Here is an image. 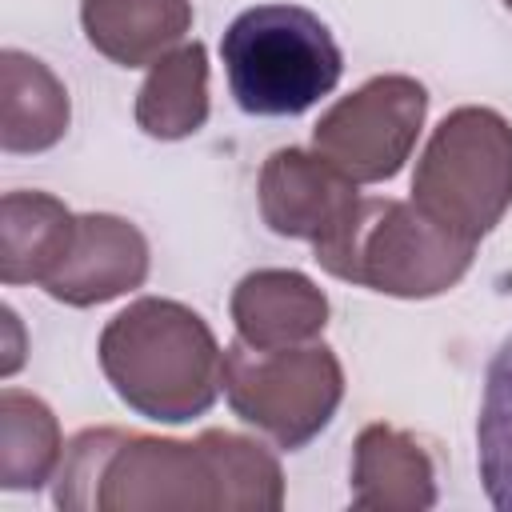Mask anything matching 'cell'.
Masks as SVG:
<instances>
[{
	"label": "cell",
	"instance_id": "cell-1",
	"mask_svg": "<svg viewBox=\"0 0 512 512\" xmlns=\"http://www.w3.org/2000/svg\"><path fill=\"white\" fill-rule=\"evenodd\" d=\"M60 508H228L224 432L196 444L120 428L80 432L56 476Z\"/></svg>",
	"mask_w": 512,
	"mask_h": 512
},
{
	"label": "cell",
	"instance_id": "cell-2",
	"mask_svg": "<svg viewBox=\"0 0 512 512\" xmlns=\"http://www.w3.org/2000/svg\"><path fill=\"white\" fill-rule=\"evenodd\" d=\"M100 368L148 420L184 424L216 404L224 356L208 324L176 300H140L100 332Z\"/></svg>",
	"mask_w": 512,
	"mask_h": 512
},
{
	"label": "cell",
	"instance_id": "cell-3",
	"mask_svg": "<svg viewBox=\"0 0 512 512\" xmlns=\"http://www.w3.org/2000/svg\"><path fill=\"white\" fill-rule=\"evenodd\" d=\"M228 92L248 116H300L344 72L332 28L304 4H252L220 36Z\"/></svg>",
	"mask_w": 512,
	"mask_h": 512
},
{
	"label": "cell",
	"instance_id": "cell-4",
	"mask_svg": "<svg viewBox=\"0 0 512 512\" xmlns=\"http://www.w3.org/2000/svg\"><path fill=\"white\" fill-rule=\"evenodd\" d=\"M472 252L476 244L400 200H356L352 216L316 244V260L332 276L388 296H436L452 288L468 272Z\"/></svg>",
	"mask_w": 512,
	"mask_h": 512
},
{
	"label": "cell",
	"instance_id": "cell-5",
	"mask_svg": "<svg viewBox=\"0 0 512 512\" xmlns=\"http://www.w3.org/2000/svg\"><path fill=\"white\" fill-rule=\"evenodd\" d=\"M412 204L444 232L476 244L512 204V128L492 108H456L432 132Z\"/></svg>",
	"mask_w": 512,
	"mask_h": 512
},
{
	"label": "cell",
	"instance_id": "cell-6",
	"mask_svg": "<svg viewBox=\"0 0 512 512\" xmlns=\"http://www.w3.org/2000/svg\"><path fill=\"white\" fill-rule=\"evenodd\" d=\"M224 392L232 412L272 436L276 448L296 452L328 428L344 372L332 348H252L236 340L224 352Z\"/></svg>",
	"mask_w": 512,
	"mask_h": 512
},
{
	"label": "cell",
	"instance_id": "cell-7",
	"mask_svg": "<svg viewBox=\"0 0 512 512\" xmlns=\"http://www.w3.org/2000/svg\"><path fill=\"white\" fill-rule=\"evenodd\" d=\"M428 96L408 76H376L336 108L312 132L316 156H324L348 180H392L420 132Z\"/></svg>",
	"mask_w": 512,
	"mask_h": 512
},
{
	"label": "cell",
	"instance_id": "cell-8",
	"mask_svg": "<svg viewBox=\"0 0 512 512\" xmlns=\"http://www.w3.org/2000/svg\"><path fill=\"white\" fill-rule=\"evenodd\" d=\"M356 208V188L324 156L284 148L264 164L260 212L272 232L300 240H328Z\"/></svg>",
	"mask_w": 512,
	"mask_h": 512
},
{
	"label": "cell",
	"instance_id": "cell-9",
	"mask_svg": "<svg viewBox=\"0 0 512 512\" xmlns=\"http://www.w3.org/2000/svg\"><path fill=\"white\" fill-rule=\"evenodd\" d=\"M148 276V244L120 216H76V240L60 268L40 284L52 300L88 308L112 300Z\"/></svg>",
	"mask_w": 512,
	"mask_h": 512
},
{
	"label": "cell",
	"instance_id": "cell-10",
	"mask_svg": "<svg viewBox=\"0 0 512 512\" xmlns=\"http://www.w3.org/2000/svg\"><path fill=\"white\" fill-rule=\"evenodd\" d=\"M236 332L252 348H292L308 340L328 320L324 292L300 272H252L232 296Z\"/></svg>",
	"mask_w": 512,
	"mask_h": 512
},
{
	"label": "cell",
	"instance_id": "cell-11",
	"mask_svg": "<svg viewBox=\"0 0 512 512\" xmlns=\"http://www.w3.org/2000/svg\"><path fill=\"white\" fill-rule=\"evenodd\" d=\"M352 504L356 508H432L436 472L428 452L388 424H372L356 440L352 456Z\"/></svg>",
	"mask_w": 512,
	"mask_h": 512
},
{
	"label": "cell",
	"instance_id": "cell-12",
	"mask_svg": "<svg viewBox=\"0 0 512 512\" xmlns=\"http://www.w3.org/2000/svg\"><path fill=\"white\" fill-rule=\"evenodd\" d=\"M80 24L96 52L124 68H144L192 24L188 0H80Z\"/></svg>",
	"mask_w": 512,
	"mask_h": 512
},
{
	"label": "cell",
	"instance_id": "cell-13",
	"mask_svg": "<svg viewBox=\"0 0 512 512\" xmlns=\"http://www.w3.org/2000/svg\"><path fill=\"white\" fill-rule=\"evenodd\" d=\"M72 240H76V216L60 200L44 192L4 196V256H0L4 284H24V280L44 284L68 256Z\"/></svg>",
	"mask_w": 512,
	"mask_h": 512
},
{
	"label": "cell",
	"instance_id": "cell-14",
	"mask_svg": "<svg viewBox=\"0 0 512 512\" xmlns=\"http://www.w3.org/2000/svg\"><path fill=\"white\" fill-rule=\"evenodd\" d=\"M60 428L40 396L4 388L0 396V488L28 492L52 480L60 464Z\"/></svg>",
	"mask_w": 512,
	"mask_h": 512
},
{
	"label": "cell",
	"instance_id": "cell-15",
	"mask_svg": "<svg viewBox=\"0 0 512 512\" xmlns=\"http://www.w3.org/2000/svg\"><path fill=\"white\" fill-rule=\"evenodd\" d=\"M208 56L204 44H188L176 56L160 60L156 72L148 76V84L140 88V104H136V120L148 136L160 140H180L200 132L204 116H208Z\"/></svg>",
	"mask_w": 512,
	"mask_h": 512
},
{
	"label": "cell",
	"instance_id": "cell-16",
	"mask_svg": "<svg viewBox=\"0 0 512 512\" xmlns=\"http://www.w3.org/2000/svg\"><path fill=\"white\" fill-rule=\"evenodd\" d=\"M476 468L492 508L512 512V332L488 360L476 412Z\"/></svg>",
	"mask_w": 512,
	"mask_h": 512
},
{
	"label": "cell",
	"instance_id": "cell-17",
	"mask_svg": "<svg viewBox=\"0 0 512 512\" xmlns=\"http://www.w3.org/2000/svg\"><path fill=\"white\" fill-rule=\"evenodd\" d=\"M24 72H28L32 100H24V92L4 80V128H0L4 152H44L68 132L64 84L36 56H24Z\"/></svg>",
	"mask_w": 512,
	"mask_h": 512
},
{
	"label": "cell",
	"instance_id": "cell-18",
	"mask_svg": "<svg viewBox=\"0 0 512 512\" xmlns=\"http://www.w3.org/2000/svg\"><path fill=\"white\" fill-rule=\"evenodd\" d=\"M504 4H508V8H512V0H504Z\"/></svg>",
	"mask_w": 512,
	"mask_h": 512
}]
</instances>
